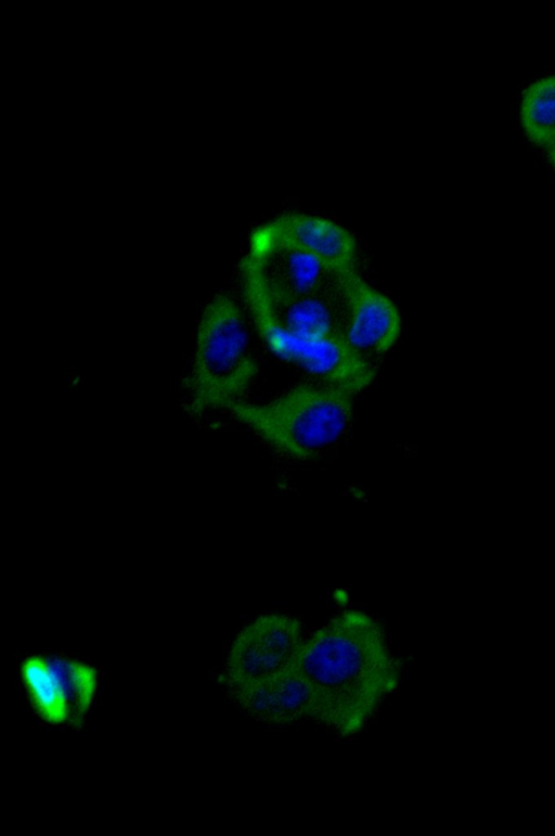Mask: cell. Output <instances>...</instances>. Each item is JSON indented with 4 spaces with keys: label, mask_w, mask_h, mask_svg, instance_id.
Returning <instances> with one entry per match:
<instances>
[{
    "label": "cell",
    "mask_w": 555,
    "mask_h": 836,
    "mask_svg": "<svg viewBox=\"0 0 555 836\" xmlns=\"http://www.w3.org/2000/svg\"><path fill=\"white\" fill-rule=\"evenodd\" d=\"M246 303L267 347L282 360L314 377L318 383L357 395L373 382L376 374L373 362L354 352L344 338L317 339L292 334L259 305Z\"/></svg>",
    "instance_id": "277c9868"
},
{
    "label": "cell",
    "mask_w": 555,
    "mask_h": 836,
    "mask_svg": "<svg viewBox=\"0 0 555 836\" xmlns=\"http://www.w3.org/2000/svg\"><path fill=\"white\" fill-rule=\"evenodd\" d=\"M354 396L322 383L301 384L267 402L238 400L227 409L280 453L309 460L348 430Z\"/></svg>",
    "instance_id": "7a4b0ae2"
},
{
    "label": "cell",
    "mask_w": 555,
    "mask_h": 836,
    "mask_svg": "<svg viewBox=\"0 0 555 836\" xmlns=\"http://www.w3.org/2000/svg\"><path fill=\"white\" fill-rule=\"evenodd\" d=\"M244 314L236 301L216 295L202 312L188 386L195 411L242 400L257 374Z\"/></svg>",
    "instance_id": "3957f363"
},
{
    "label": "cell",
    "mask_w": 555,
    "mask_h": 836,
    "mask_svg": "<svg viewBox=\"0 0 555 836\" xmlns=\"http://www.w3.org/2000/svg\"><path fill=\"white\" fill-rule=\"evenodd\" d=\"M294 664L310 689V719L343 737L362 731L400 680L384 629L354 609L304 639Z\"/></svg>",
    "instance_id": "6da1fadb"
},
{
    "label": "cell",
    "mask_w": 555,
    "mask_h": 836,
    "mask_svg": "<svg viewBox=\"0 0 555 836\" xmlns=\"http://www.w3.org/2000/svg\"><path fill=\"white\" fill-rule=\"evenodd\" d=\"M21 679L36 713L50 724H79L98 687L91 666L56 656L28 657L21 666Z\"/></svg>",
    "instance_id": "5b68a950"
},
{
    "label": "cell",
    "mask_w": 555,
    "mask_h": 836,
    "mask_svg": "<svg viewBox=\"0 0 555 836\" xmlns=\"http://www.w3.org/2000/svg\"><path fill=\"white\" fill-rule=\"evenodd\" d=\"M304 641L301 622L285 614L259 616L236 635L225 667L232 691L288 666Z\"/></svg>",
    "instance_id": "8992f818"
},
{
    "label": "cell",
    "mask_w": 555,
    "mask_h": 836,
    "mask_svg": "<svg viewBox=\"0 0 555 836\" xmlns=\"http://www.w3.org/2000/svg\"><path fill=\"white\" fill-rule=\"evenodd\" d=\"M550 163L555 167V133L545 146Z\"/></svg>",
    "instance_id": "7c38bea8"
},
{
    "label": "cell",
    "mask_w": 555,
    "mask_h": 836,
    "mask_svg": "<svg viewBox=\"0 0 555 836\" xmlns=\"http://www.w3.org/2000/svg\"><path fill=\"white\" fill-rule=\"evenodd\" d=\"M254 230L314 255L337 273L358 268V244L353 234L325 217L292 211Z\"/></svg>",
    "instance_id": "9c48e42d"
},
{
    "label": "cell",
    "mask_w": 555,
    "mask_h": 836,
    "mask_svg": "<svg viewBox=\"0 0 555 836\" xmlns=\"http://www.w3.org/2000/svg\"><path fill=\"white\" fill-rule=\"evenodd\" d=\"M245 256L264 292L272 298L305 296L336 288L339 284L338 273L314 255L255 230Z\"/></svg>",
    "instance_id": "52a82bcc"
},
{
    "label": "cell",
    "mask_w": 555,
    "mask_h": 836,
    "mask_svg": "<svg viewBox=\"0 0 555 836\" xmlns=\"http://www.w3.org/2000/svg\"><path fill=\"white\" fill-rule=\"evenodd\" d=\"M242 708L270 725H289L310 719V689L293 661L282 670L233 691Z\"/></svg>",
    "instance_id": "30bf717a"
},
{
    "label": "cell",
    "mask_w": 555,
    "mask_h": 836,
    "mask_svg": "<svg viewBox=\"0 0 555 836\" xmlns=\"http://www.w3.org/2000/svg\"><path fill=\"white\" fill-rule=\"evenodd\" d=\"M520 119L529 140L545 147L555 133V75L539 79L525 90Z\"/></svg>",
    "instance_id": "8fae6325"
},
{
    "label": "cell",
    "mask_w": 555,
    "mask_h": 836,
    "mask_svg": "<svg viewBox=\"0 0 555 836\" xmlns=\"http://www.w3.org/2000/svg\"><path fill=\"white\" fill-rule=\"evenodd\" d=\"M344 300V339L359 356L372 361L387 352L401 333L395 303L371 285L358 268L338 273Z\"/></svg>",
    "instance_id": "ba28073f"
}]
</instances>
